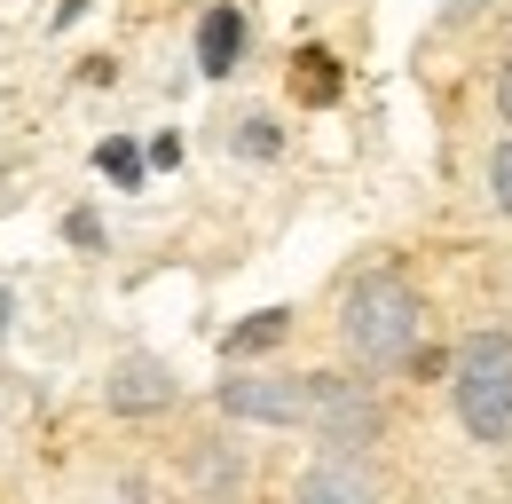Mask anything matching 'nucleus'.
<instances>
[{
  "mask_svg": "<svg viewBox=\"0 0 512 504\" xmlns=\"http://www.w3.org/2000/svg\"><path fill=\"white\" fill-rule=\"evenodd\" d=\"M339 339H347L355 363H371V371H402V363L418 355V339H426V308H418V292H410L394 268H371V276L347 284Z\"/></svg>",
  "mask_w": 512,
  "mask_h": 504,
  "instance_id": "1",
  "label": "nucleus"
},
{
  "mask_svg": "<svg viewBox=\"0 0 512 504\" xmlns=\"http://www.w3.org/2000/svg\"><path fill=\"white\" fill-rule=\"evenodd\" d=\"M449 394H457V418L473 441H512V331H473L457 347V371H449Z\"/></svg>",
  "mask_w": 512,
  "mask_h": 504,
  "instance_id": "2",
  "label": "nucleus"
},
{
  "mask_svg": "<svg viewBox=\"0 0 512 504\" xmlns=\"http://www.w3.org/2000/svg\"><path fill=\"white\" fill-rule=\"evenodd\" d=\"M221 410L229 418H253V426H300L308 378H229L221 386Z\"/></svg>",
  "mask_w": 512,
  "mask_h": 504,
  "instance_id": "4",
  "label": "nucleus"
},
{
  "mask_svg": "<svg viewBox=\"0 0 512 504\" xmlns=\"http://www.w3.org/2000/svg\"><path fill=\"white\" fill-rule=\"evenodd\" d=\"M237 48H245V16L237 8H205V24H197V71H229L237 63Z\"/></svg>",
  "mask_w": 512,
  "mask_h": 504,
  "instance_id": "7",
  "label": "nucleus"
},
{
  "mask_svg": "<svg viewBox=\"0 0 512 504\" xmlns=\"http://www.w3.org/2000/svg\"><path fill=\"white\" fill-rule=\"evenodd\" d=\"M103 174H111V182H134V174H142V158H134L127 142H103Z\"/></svg>",
  "mask_w": 512,
  "mask_h": 504,
  "instance_id": "12",
  "label": "nucleus"
},
{
  "mask_svg": "<svg viewBox=\"0 0 512 504\" xmlns=\"http://www.w3.org/2000/svg\"><path fill=\"white\" fill-rule=\"evenodd\" d=\"M497 111H505V119H512V63H505V71H497Z\"/></svg>",
  "mask_w": 512,
  "mask_h": 504,
  "instance_id": "13",
  "label": "nucleus"
},
{
  "mask_svg": "<svg viewBox=\"0 0 512 504\" xmlns=\"http://www.w3.org/2000/svg\"><path fill=\"white\" fill-rule=\"evenodd\" d=\"M237 150H245V158H276V150H284L276 119H245V126H237Z\"/></svg>",
  "mask_w": 512,
  "mask_h": 504,
  "instance_id": "9",
  "label": "nucleus"
},
{
  "mask_svg": "<svg viewBox=\"0 0 512 504\" xmlns=\"http://www.w3.org/2000/svg\"><path fill=\"white\" fill-rule=\"evenodd\" d=\"M300 426H316L331 449H371L386 418H379V402H371V386H355V378H308Z\"/></svg>",
  "mask_w": 512,
  "mask_h": 504,
  "instance_id": "3",
  "label": "nucleus"
},
{
  "mask_svg": "<svg viewBox=\"0 0 512 504\" xmlns=\"http://www.w3.org/2000/svg\"><path fill=\"white\" fill-rule=\"evenodd\" d=\"M300 71H308V79H300V87H308V103H331V95H339V79H331V56H300Z\"/></svg>",
  "mask_w": 512,
  "mask_h": 504,
  "instance_id": "10",
  "label": "nucleus"
},
{
  "mask_svg": "<svg viewBox=\"0 0 512 504\" xmlns=\"http://www.w3.org/2000/svg\"><path fill=\"white\" fill-rule=\"evenodd\" d=\"M103 402H111V410H127V418L166 410V402H174V371H166L158 355H127V363L111 371V386H103Z\"/></svg>",
  "mask_w": 512,
  "mask_h": 504,
  "instance_id": "5",
  "label": "nucleus"
},
{
  "mask_svg": "<svg viewBox=\"0 0 512 504\" xmlns=\"http://www.w3.org/2000/svg\"><path fill=\"white\" fill-rule=\"evenodd\" d=\"M300 504H371V473L355 465V449L308 465V473H300Z\"/></svg>",
  "mask_w": 512,
  "mask_h": 504,
  "instance_id": "6",
  "label": "nucleus"
},
{
  "mask_svg": "<svg viewBox=\"0 0 512 504\" xmlns=\"http://www.w3.org/2000/svg\"><path fill=\"white\" fill-rule=\"evenodd\" d=\"M284 331H292V315H284V308H260V315H245V323L229 331V355H260V347H276Z\"/></svg>",
  "mask_w": 512,
  "mask_h": 504,
  "instance_id": "8",
  "label": "nucleus"
},
{
  "mask_svg": "<svg viewBox=\"0 0 512 504\" xmlns=\"http://www.w3.org/2000/svg\"><path fill=\"white\" fill-rule=\"evenodd\" d=\"M0 339H8V292H0Z\"/></svg>",
  "mask_w": 512,
  "mask_h": 504,
  "instance_id": "14",
  "label": "nucleus"
},
{
  "mask_svg": "<svg viewBox=\"0 0 512 504\" xmlns=\"http://www.w3.org/2000/svg\"><path fill=\"white\" fill-rule=\"evenodd\" d=\"M489 189H497V205L512 213V142H497V158H489Z\"/></svg>",
  "mask_w": 512,
  "mask_h": 504,
  "instance_id": "11",
  "label": "nucleus"
}]
</instances>
